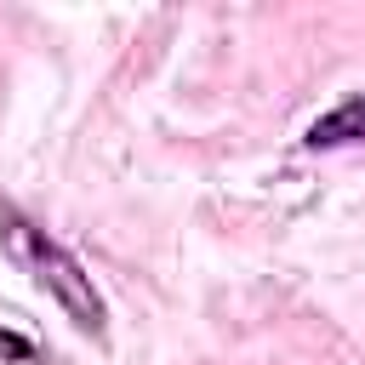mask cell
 I'll return each instance as SVG.
<instances>
[{
	"mask_svg": "<svg viewBox=\"0 0 365 365\" xmlns=\"http://www.w3.org/2000/svg\"><path fill=\"white\" fill-rule=\"evenodd\" d=\"M0 251L34 279V285H46L57 302H63V314L80 325V331H91V336H103V297H97V285H91V274L46 234V228H34L11 200H0Z\"/></svg>",
	"mask_w": 365,
	"mask_h": 365,
	"instance_id": "6da1fadb",
	"label": "cell"
},
{
	"mask_svg": "<svg viewBox=\"0 0 365 365\" xmlns=\"http://www.w3.org/2000/svg\"><path fill=\"white\" fill-rule=\"evenodd\" d=\"M308 148H342V143H365V91H354L348 103H336L331 114H319L302 137Z\"/></svg>",
	"mask_w": 365,
	"mask_h": 365,
	"instance_id": "7a4b0ae2",
	"label": "cell"
},
{
	"mask_svg": "<svg viewBox=\"0 0 365 365\" xmlns=\"http://www.w3.org/2000/svg\"><path fill=\"white\" fill-rule=\"evenodd\" d=\"M0 354H11V359H29L34 348H29L23 336H11V331H0Z\"/></svg>",
	"mask_w": 365,
	"mask_h": 365,
	"instance_id": "3957f363",
	"label": "cell"
}]
</instances>
